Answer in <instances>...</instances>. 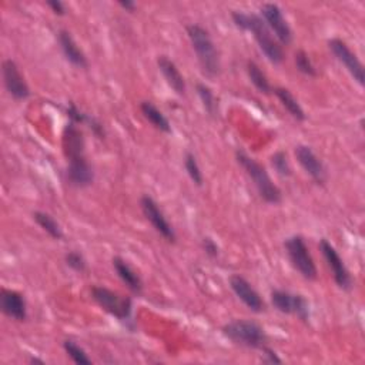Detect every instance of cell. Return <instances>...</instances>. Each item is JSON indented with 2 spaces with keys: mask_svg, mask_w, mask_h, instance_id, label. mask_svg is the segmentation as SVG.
<instances>
[{
  "mask_svg": "<svg viewBox=\"0 0 365 365\" xmlns=\"http://www.w3.org/2000/svg\"><path fill=\"white\" fill-rule=\"evenodd\" d=\"M231 18L237 27L252 33L260 49H262V51L271 63L280 65L284 60L281 46L274 40L270 29L267 27L266 22L262 18L254 13L250 15L243 12H233Z\"/></svg>",
  "mask_w": 365,
  "mask_h": 365,
  "instance_id": "6da1fadb",
  "label": "cell"
},
{
  "mask_svg": "<svg viewBox=\"0 0 365 365\" xmlns=\"http://www.w3.org/2000/svg\"><path fill=\"white\" fill-rule=\"evenodd\" d=\"M187 34L203 72L210 77L217 76L220 73V58L210 33L200 25H190L187 26Z\"/></svg>",
  "mask_w": 365,
  "mask_h": 365,
  "instance_id": "7a4b0ae2",
  "label": "cell"
},
{
  "mask_svg": "<svg viewBox=\"0 0 365 365\" xmlns=\"http://www.w3.org/2000/svg\"><path fill=\"white\" fill-rule=\"evenodd\" d=\"M236 155H237V162L241 165V167L245 170L248 177L252 180L260 197L270 204L281 203V198H283L281 191L273 183L267 170L258 162L251 159L250 155H247L244 151H237Z\"/></svg>",
  "mask_w": 365,
  "mask_h": 365,
  "instance_id": "3957f363",
  "label": "cell"
},
{
  "mask_svg": "<svg viewBox=\"0 0 365 365\" xmlns=\"http://www.w3.org/2000/svg\"><path fill=\"white\" fill-rule=\"evenodd\" d=\"M223 334L237 345L247 348H264L267 335L262 326L248 320H234L223 327Z\"/></svg>",
  "mask_w": 365,
  "mask_h": 365,
  "instance_id": "277c9868",
  "label": "cell"
},
{
  "mask_svg": "<svg viewBox=\"0 0 365 365\" xmlns=\"http://www.w3.org/2000/svg\"><path fill=\"white\" fill-rule=\"evenodd\" d=\"M284 247L287 250L288 258L293 264V267L305 278V280H316L317 278V267L314 260H312L308 247L301 236L290 237Z\"/></svg>",
  "mask_w": 365,
  "mask_h": 365,
  "instance_id": "5b68a950",
  "label": "cell"
},
{
  "mask_svg": "<svg viewBox=\"0 0 365 365\" xmlns=\"http://www.w3.org/2000/svg\"><path fill=\"white\" fill-rule=\"evenodd\" d=\"M91 295H93V300L113 317H116L119 320L130 319L133 302L129 297H123L119 293H115L106 287H93Z\"/></svg>",
  "mask_w": 365,
  "mask_h": 365,
  "instance_id": "8992f818",
  "label": "cell"
},
{
  "mask_svg": "<svg viewBox=\"0 0 365 365\" xmlns=\"http://www.w3.org/2000/svg\"><path fill=\"white\" fill-rule=\"evenodd\" d=\"M271 302L283 314H294L302 321H308L309 309L307 300L300 294H291L284 290H274L271 293Z\"/></svg>",
  "mask_w": 365,
  "mask_h": 365,
  "instance_id": "52a82bcc",
  "label": "cell"
},
{
  "mask_svg": "<svg viewBox=\"0 0 365 365\" xmlns=\"http://www.w3.org/2000/svg\"><path fill=\"white\" fill-rule=\"evenodd\" d=\"M140 205H141V212H143L144 217L150 222V224L154 227V230L159 234H162L169 243H174L176 233H174L172 224L169 223V220L166 219V216L163 214V212L160 210L159 204L155 203L151 197L143 196L140 200Z\"/></svg>",
  "mask_w": 365,
  "mask_h": 365,
  "instance_id": "ba28073f",
  "label": "cell"
},
{
  "mask_svg": "<svg viewBox=\"0 0 365 365\" xmlns=\"http://www.w3.org/2000/svg\"><path fill=\"white\" fill-rule=\"evenodd\" d=\"M330 50L333 51V55L337 58V60L350 72V75L354 77V80L359 84L364 86V68L358 58L352 53L351 49L347 46L345 41L341 39H333L328 41Z\"/></svg>",
  "mask_w": 365,
  "mask_h": 365,
  "instance_id": "9c48e42d",
  "label": "cell"
},
{
  "mask_svg": "<svg viewBox=\"0 0 365 365\" xmlns=\"http://www.w3.org/2000/svg\"><path fill=\"white\" fill-rule=\"evenodd\" d=\"M320 250L326 258V262L328 264V267L333 271L334 276V281L337 283V286L342 290H350L352 286V278L350 276V271L347 270L342 258L340 257L338 251L326 240L323 238L320 241Z\"/></svg>",
  "mask_w": 365,
  "mask_h": 365,
  "instance_id": "30bf717a",
  "label": "cell"
},
{
  "mask_svg": "<svg viewBox=\"0 0 365 365\" xmlns=\"http://www.w3.org/2000/svg\"><path fill=\"white\" fill-rule=\"evenodd\" d=\"M262 15L263 20L266 22L267 27L274 32L277 39L283 44H290L293 40V32L281 12V9L274 4H266L262 6Z\"/></svg>",
  "mask_w": 365,
  "mask_h": 365,
  "instance_id": "8fae6325",
  "label": "cell"
},
{
  "mask_svg": "<svg viewBox=\"0 0 365 365\" xmlns=\"http://www.w3.org/2000/svg\"><path fill=\"white\" fill-rule=\"evenodd\" d=\"M295 158L300 166L305 170L307 174L314 180L317 184H324L327 180V172L323 162L317 158V154L312 151L308 146H297Z\"/></svg>",
  "mask_w": 365,
  "mask_h": 365,
  "instance_id": "7c38bea8",
  "label": "cell"
},
{
  "mask_svg": "<svg viewBox=\"0 0 365 365\" xmlns=\"http://www.w3.org/2000/svg\"><path fill=\"white\" fill-rule=\"evenodd\" d=\"M4 80L6 90L16 100H25L30 96V89L25 82V77L20 75L18 65L12 59L4 62Z\"/></svg>",
  "mask_w": 365,
  "mask_h": 365,
  "instance_id": "4fadbf2b",
  "label": "cell"
},
{
  "mask_svg": "<svg viewBox=\"0 0 365 365\" xmlns=\"http://www.w3.org/2000/svg\"><path fill=\"white\" fill-rule=\"evenodd\" d=\"M230 286L234 294L254 312H263L266 308L264 301L260 297V294L251 287V284L241 276H231Z\"/></svg>",
  "mask_w": 365,
  "mask_h": 365,
  "instance_id": "5bb4252c",
  "label": "cell"
},
{
  "mask_svg": "<svg viewBox=\"0 0 365 365\" xmlns=\"http://www.w3.org/2000/svg\"><path fill=\"white\" fill-rule=\"evenodd\" d=\"M0 307H2L5 316L15 321H25L27 319L26 300L18 291L4 288L0 293Z\"/></svg>",
  "mask_w": 365,
  "mask_h": 365,
  "instance_id": "9a60e30c",
  "label": "cell"
},
{
  "mask_svg": "<svg viewBox=\"0 0 365 365\" xmlns=\"http://www.w3.org/2000/svg\"><path fill=\"white\" fill-rule=\"evenodd\" d=\"M63 151L68 162L86 159L84 154V137L82 130L75 123H69L63 132Z\"/></svg>",
  "mask_w": 365,
  "mask_h": 365,
  "instance_id": "2e32d148",
  "label": "cell"
},
{
  "mask_svg": "<svg viewBox=\"0 0 365 365\" xmlns=\"http://www.w3.org/2000/svg\"><path fill=\"white\" fill-rule=\"evenodd\" d=\"M68 180L76 187H87L94 180V173L87 159L69 162Z\"/></svg>",
  "mask_w": 365,
  "mask_h": 365,
  "instance_id": "e0dca14e",
  "label": "cell"
},
{
  "mask_svg": "<svg viewBox=\"0 0 365 365\" xmlns=\"http://www.w3.org/2000/svg\"><path fill=\"white\" fill-rule=\"evenodd\" d=\"M59 43H60V47H62L65 58L72 65H75L77 68H87V59H86L84 53L68 30L59 32Z\"/></svg>",
  "mask_w": 365,
  "mask_h": 365,
  "instance_id": "ac0fdd59",
  "label": "cell"
},
{
  "mask_svg": "<svg viewBox=\"0 0 365 365\" xmlns=\"http://www.w3.org/2000/svg\"><path fill=\"white\" fill-rule=\"evenodd\" d=\"M158 65H159L165 79L167 80L169 86L179 96H184L186 94V82H184V77L180 73L179 68L176 66V63L173 60H170L167 56H160L158 60Z\"/></svg>",
  "mask_w": 365,
  "mask_h": 365,
  "instance_id": "d6986e66",
  "label": "cell"
},
{
  "mask_svg": "<svg viewBox=\"0 0 365 365\" xmlns=\"http://www.w3.org/2000/svg\"><path fill=\"white\" fill-rule=\"evenodd\" d=\"M113 267H115L117 276L122 278V281H123L133 293L141 294V291H143L141 278L139 277V274H136V271L124 262L123 258L115 257V258H113Z\"/></svg>",
  "mask_w": 365,
  "mask_h": 365,
  "instance_id": "ffe728a7",
  "label": "cell"
},
{
  "mask_svg": "<svg viewBox=\"0 0 365 365\" xmlns=\"http://www.w3.org/2000/svg\"><path fill=\"white\" fill-rule=\"evenodd\" d=\"M140 109H141V113L144 115V117L155 129L163 132V133H170L172 132V126H170L169 119L158 108H155L151 101H143Z\"/></svg>",
  "mask_w": 365,
  "mask_h": 365,
  "instance_id": "44dd1931",
  "label": "cell"
},
{
  "mask_svg": "<svg viewBox=\"0 0 365 365\" xmlns=\"http://www.w3.org/2000/svg\"><path fill=\"white\" fill-rule=\"evenodd\" d=\"M276 96L278 97V100L281 101L283 106L286 108V110L297 120V122H304L305 120V113L302 110V108L300 106V103L297 101V98L291 94L290 90L284 89V87H277L274 89Z\"/></svg>",
  "mask_w": 365,
  "mask_h": 365,
  "instance_id": "7402d4cb",
  "label": "cell"
},
{
  "mask_svg": "<svg viewBox=\"0 0 365 365\" xmlns=\"http://www.w3.org/2000/svg\"><path fill=\"white\" fill-rule=\"evenodd\" d=\"M33 219L51 238H55V240H62L63 238V231H62L60 224L53 217H51L50 214L43 213V212H36L33 214Z\"/></svg>",
  "mask_w": 365,
  "mask_h": 365,
  "instance_id": "603a6c76",
  "label": "cell"
},
{
  "mask_svg": "<svg viewBox=\"0 0 365 365\" xmlns=\"http://www.w3.org/2000/svg\"><path fill=\"white\" fill-rule=\"evenodd\" d=\"M247 73H248V77L251 80V83L255 86V89L260 91V93H264V94H269L273 91L271 89V84L267 79V76L263 73V70L260 69V66L254 62H248L247 63Z\"/></svg>",
  "mask_w": 365,
  "mask_h": 365,
  "instance_id": "cb8c5ba5",
  "label": "cell"
},
{
  "mask_svg": "<svg viewBox=\"0 0 365 365\" xmlns=\"http://www.w3.org/2000/svg\"><path fill=\"white\" fill-rule=\"evenodd\" d=\"M197 93L203 101V106H204L205 112L210 116H216L219 112V104H217V98H216L214 93L212 91V89L204 83H198Z\"/></svg>",
  "mask_w": 365,
  "mask_h": 365,
  "instance_id": "d4e9b609",
  "label": "cell"
},
{
  "mask_svg": "<svg viewBox=\"0 0 365 365\" xmlns=\"http://www.w3.org/2000/svg\"><path fill=\"white\" fill-rule=\"evenodd\" d=\"M184 167H186V172L188 174V177L191 179V181L196 184V186H203V173L200 170V166L197 163V159L196 155L193 153H187L186 158H184Z\"/></svg>",
  "mask_w": 365,
  "mask_h": 365,
  "instance_id": "484cf974",
  "label": "cell"
},
{
  "mask_svg": "<svg viewBox=\"0 0 365 365\" xmlns=\"http://www.w3.org/2000/svg\"><path fill=\"white\" fill-rule=\"evenodd\" d=\"M63 348H65V351L68 352V355H69L76 364H84V365H90V364H91V359L87 357L86 351H84L80 345H77L75 341H70V340L65 341V342H63Z\"/></svg>",
  "mask_w": 365,
  "mask_h": 365,
  "instance_id": "4316f807",
  "label": "cell"
},
{
  "mask_svg": "<svg viewBox=\"0 0 365 365\" xmlns=\"http://www.w3.org/2000/svg\"><path fill=\"white\" fill-rule=\"evenodd\" d=\"M295 66L297 69L305 75V76H309V77H316L317 76V70L314 68V65H312V62L309 60L308 55L305 53L304 50H298L295 53Z\"/></svg>",
  "mask_w": 365,
  "mask_h": 365,
  "instance_id": "83f0119b",
  "label": "cell"
},
{
  "mask_svg": "<svg viewBox=\"0 0 365 365\" xmlns=\"http://www.w3.org/2000/svg\"><path fill=\"white\" fill-rule=\"evenodd\" d=\"M271 163H273V167L276 169V172L280 176H283V177L291 176V166L288 163L287 154L284 151H277L271 158Z\"/></svg>",
  "mask_w": 365,
  "mask_h": 365,
  "instance_id": "f1b7e54d",
  "label": "cell"
},
{
  "mask_svg": "<svg viewBox=\"0 0 365 365\" xmlns=\"http://www.w3.org/2000/svg\"><path fill=\"white\" fill-rule=\"evenodd\" d=\"M65 260H66V264L72 270H75L77 273H83L86 270V260H84V257L80 252L70 251V252L66 254Z\"/></svg>",
  "mask_w": 365,
  "mask_h": 365,
  "instance_id": "f546056e",
  "label": "cell"
},
{
  "mask_svg": "<svg viewBox=\"0 0 365 365\" xmlns=\"http://www.w3.org/2000/svg\"><path fill=\"white\" fill-rule=\"evenodd\" d=\"M201 245H203V250L205 251V254L207 255H210V257H217L219 255V245L214 243V240H212V238H203V243H201Z\"/></svg>",
  "mask_w": 365,
  "mask_h": 365,
  "instance_id": "4dcf8cb0",
  "label": "cell"
},
{
  "mask_svg": "<svg viewBox=\"0 0 365 365\" xmlns=\"http://www.w3.org/2000/svg\"><path fill=\"white\" fill-rule=\"evenodd\" d=\"M47 6L51 9V12L59 16H63L66 13L65 5L62 2H59V0H50V2H47Z\"/></svg>",
  "mask_w": 365,
  "mask_h": 365,
  "instance_id": "1f68e13d",
  "label": "cell"
},
{
  "mask_svg": "<svg viewBox=\"0 0 365 365\" xmlns=\"http://www.w3.org/2000/svg\"><path fill=\"white\" fill-rule=\"evenodd\" d=\"M263 351L266 352V357H267V358L264 359V362H269V364H280V362H281V359L278 358V355H277L271 348L264 347Z\"/></svg>",
  "mask_w": 365,
  "mask_h": 365,
  "instance_id": "d6a6232c",
  "label": "cell"
},
{
  "mask_svg": "<svg viewBox=\"0 0 365 365\" xmlns=\"http://www.w3.org/2000/svg\"><path fill=\"white\" fill-rule=\"evenodd\" d=\"M119 6H122L127 12H134L136 8H137V5L134 2H130V0H120Z\"/></svg>",
  "mask_w": 365,
  "mask_h": 365,
  "instance_id": "836d02e7",
  "label": "cell"
}]
</instances>
